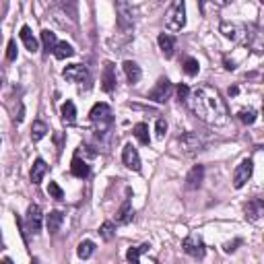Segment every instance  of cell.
<instances>
[{
    "instance_id": "1",
    "label": "cell",
    "mask_w": 264,
    "mask_h": 264,
    "mask_svg": "<svg viewBox=\"0 0 264 264\" xmlns=\"http://www.w3.org/2000/svg\"><path fill=\"white\" fill-rule=\"evenodd\" d=\"M186 104L190 112L211 126H223L229 120V110L221 93L211 85H198L190 91Z\"/></svg>"
},
{
    "instance_id": "2",
    "label": "cell",
    "mask_w": 264,
    "mask_h": 264,
    "mask_svg": "<svg viewBox=\"0 0 264 264\" xmlns=\"http://www.w3.org/2000/svg\"><path fill=\"white\" fill-rule=\"evenodd\" d=\"M89 118H91V122L97 130V137H102V139L108 135L112 124H114V114H112V108L108 104H95Z\"/></svg>"
},
{
    "instance_id": "3",
    "label": "cell",
    "mask_w": 264,
    "mask_h": 264,
    "mask_svg": "<svg viewBox=\"0 0 264 264\" xmlns=\"http://www.w3.org/2000/svg\"><path fill=\"white\" fill-rule=\"evenodd\" d=\"M209 143H211V139L205 135V132H196V130L186 132L184 137H180V147L188 155H196V153L205 151L209 147Z\"/></svg>"
},
{
    "instance_id": "4",
    "label": "cell",
    "mask_w": 264,
    "mask_h": 264,
    "mask_svg": "<svg viewBox=\"0 0 264 264\" xmlns=\"http://www.w3.org/2000/svg\"><path fill=\"white\" fill-rule=\"evenodd\" d=\"M221 33L231 40L234 44H240V46H246L250 44V31L246 25H240V23H221Z\"/></svg>"
},
{
    "instance_id": "5",
    "label": "cell",
    "mask_w": 264,
    "mask_h": 264,
    "mask_svg": "<svg viewBox=\"0 0 264 264\" xmlns=\"http://www.w3.org/2000/svg\"><path fill=\"white\" fill-rule=\"evenodd\" d=\"M186 25V5L184 3H174L170 11L165 13V27L170 31H182Z\"/></svg>"
},
{
    "instance_id": "6",
    "label": "cell",
    "mask_w": 264,
    "mask_h": 264,
    "mask_svg": "<svg viewBox=\"0 0 264 264\" xmlns=\"http://www.w3.org/2000/svg\"><path fill=\"white\" fill-rule=\"evenodd\" d=\"M62 77L66 81H71V83H77V85H85L89 87L91 83V75L87 71V66L83 64H71V66H66V69L62 71Z\"/></svg>"
},
{
    "instance_id": "7",
    "label": "cell",
    "mask_w": 264,
    "mask_h": 264,
    "mask_svg": "<svg viewBox=\"0 0 264 264\" xmlns=\"http://www.w3.org/2000/svg\"><path fill=\"white\" fill-rule=\"evenodd\" d=\"M182 248H184V252H186L188 256H192V258H196V260H203L205 254H207V246H205L203 238L198 236V234L188 236V238L182 242Z\"/></svg>"
},
{
    "instance_id": "8",
    "label": "cell",
    "mask_w": 264,
    "mask_h": 264,
    "mask_svg": "<svg viewBox=\"0 0 264 264\" xmlns=\"http://www.w3.org/2000/svg\"><path fill=\"white\" fill-rule=\"evenodd\" d=\"M116 11H118V29L120 33H128L135 27V19H132V7L128 3H116Z\"/></svg>"
},
{
    "instance_id": "9",
    "label": "cell",
    "mask_w": 264,
    "mask_h": 264,
    "mask_svg": "<svg viewBox=\"0 0 264 264\" xmlns=\"http://www.w3.org/2000/svg\"><path fill=\"white\" fill-rule=\"evenodd\" d=\"M172 91H174V85L170 83V79L168 77H161L157 81V85L149 91V99H153V102H157V104H165L170 99Z\"/></svg>"
},
{
    "instance_id": "10",
    "label": "cell",
    "mask_w": 264,
    "mask_h": 264,
    "mask_svg": "<svg viewBox=\"0 0 264 264\" xmlns=\"http://www.w3.org/2000/svg\"><path fill=\"white\" fill-rule=\"evenodd\" d=\"M252 174H254V161L252 159H244L236 168V172H234V186L236 188L246 186V182L252 178Z\"/></svg>"
},
{
    "instance_id": "11",
    "label": "cell",
    "mask_w": 264,
    "mask_h": 264,
    "mask_svg": "<svg viewBox=\"0 0 264 264\" xmlns=\"http://www.w3.org/2000/svg\"><path fill=\"white\" fill-rule=\"evenodd\" d=\"M42 219H44V215H42L40 205H29L27 215H25V223H27V229L31 231V234H40Z\"/></svg>"
},
{
    "instance_id": "12",
    "label": "cell",
    "mask_w": 264,
    "mask_h": 264,
    "mask_svg": "<svg viewBox=\"0 0 264 264\" xmlns=\"http://www.w3.org/2000/svg\"><path fill=\"white\" fill-rule=\"evenodd\" d=\"M122 163L126 165L128 170H132V172H141V157H139L137 147H132L130 143L124 145V149H122Z\"/></svg>"
},
{
    "instance_id": "13",
    "label": "cell",
    "mask_w": 264,
    "mask_h": 264,
    "mask_svg": "<svg viewBox=\"0 0 264 264\" xmlns=\"http://www.w3.org/2000/svg\"><path fill=\"white\" fill-rule=\"evenodd\" d=\"M116 85H118L116 66L112 62H106L104 64V73H102V89L106 93H112V91H116Z\"/></svg>"
},
{
    "instance_id": "14",
    "label": "cell",
    "mask_w": 264,
    "mask_h": 264,
    "mask_svg": "<svg viewBox=\"0 0 264 264\" xmlns=\"http://www.w3.org/2000/svg\"><path fill=\"white\" fill-rule=\"evenodd\" d=\"M205 182V165H194L186 176V190H198Z\"/></svg>"
},
{
    "instance_id": "15",
    "label": "cell",
    "mask_w": 264,
    "mask_h": 264,
    "mask_svg": "<svg viewBox=\"0 0 264 264\" xmlns=\"http://www.w3.org/2000/svg\"><path fill=\"white\" fill-rule=\"evenodd\" d=\"M157 44L163 52L165 58H172L174 52H176V38L170 36V33H159V38H157Z\"/></svg>"
},
{
    "instance_id": "16",
    "label": "cell",
    "mask_w": 264,
    "mask_h": 264,
    "mask_svg": "<svg viewBox=\"0 0 264 264\" xmlns=\"http://www.w3.org/2000/svg\"><path fill=\"white\" fill-rule=\"evenodd\" d=\"M122 69H124V73H126V79H128V83L130 85H137L139 81H141V66L135 62V60H126L124 64H122Z\"/></svg>"
},
{
    "instance_id": "17",
    "label": "cell",
    "mask_w": 264,
    "mask_h": 264,
    "mask_svg": "<svg viewBox=\"0 0 264 264\" xmlns=\"http://www.w3.org/2000/svg\"><path fill=\"white\" fill-rule=\"evenodd\" d=\"M71 172H73L75 178L85 180V178H89L91 168H89V163H87L85 159H81L79 155H75V159H73V163H71Z\"/></svg>"
},
{
    "instance_id": "18",
    "label": "cell",
    "mask_w": 264,
    "mask_h": 264,
    "mask_svg": "<svg viewBox=\"0 0 264 264\" xmlns=\"http://www.w3.org/2000/svg\"><path fill=\"white\" fill-rule=\"evenodd\" d=\"M264 213V203H262V198H252V201L248 203L246 207V219L248 221H258Z\"/></svg>"
},
{
    "instance_id": "19",
    "label": "cell",
    "mask_w": 264,
    "mask_h": 264,
    "mask_svg": "<svg viewBox=\"0 0 264 264\" xmlns=\"http://www.w3.org/2000/svg\"><path fill=\"white\" fill-rule=\"evenodd\" d=\"M46 172H48V165H46V161L44 159H36V163H33V168H31V182L33 184H42V180H44V176H46Z\"/></svg>"
},
{
    "instance_id": "20",
    "label": "cell",
    "mask_w": 264,
    "mask_h": 264,
    "mask_svg": "<svg viewBox=\"0 0 264 264\" xmlns=\"http://www.w3.org/2000/svg\"><path fill=\"white\" fill-rule=\"evenodd\" d=\"M21 40H23V44H25V48L29 50V52H38L40 50V44H38V40L33 38V33H31V29L25 25V27H21Z\"/></svg>"
},
{
    "instance_id": "21",
    "label": "cell",
    "mask_w": 264,
    "mask_h": 264,
    "mask_svg": "<svg viewBox=\"0 0 264 264\" xmlns=\"http://www.w3.org/2000/svg\"><path fill=\"white\" fill-rule=\"evenodd\" d=\"M46 135H48V124L44 120H36L31 124V141L33 143H40Z\"/></svg>"
},
{
    "instance_id": "22",
    "label": "cell",
    "mask_w": 264,
    "mask_h": 264,
    "mask_svg": "<svg viewBox=\"0 0 264 264\" xmlns=\"http://www.w3.org/2000/svg\"><path fill=\"white\" fill-rule=\"evenodd\" d=\"M62 221H64V215H62L60 211H52V213L46 217V225H48V231H50V234H58V229H60Z\"/></svg>"
},
{
    "instance_id": "23",
    "label": "cell",
    "mask_w": 264,
    "mask_h": 264,
    "mask_svg": "<svg viewBox=\"0 0 264 264\" xmlns=\"http://www.w3.org/2000/svg\"><path fill=\"white\" fill-rule=\"evenodd\" d=\"M62 122H64L66 126H71V124L77 122V108H75L73 102H66V104L62 106Z\"/></svg>"
},
{
    "instance_id": "24",
    "label": "cell",
    "mask_w": 264,
    "mask_h": 264,
    "mask_svg": "<svg viewBox=\"0 0 264 264\" xmlns=\"http://www.w3.org/2000/svg\"><path fill=\"white\" fill-rule=\"evenodd\" d=\"M130 219H132V203H130V198H126L116 213V223H128Z\"/></svg>"
},
{
    "instance_id": "25",
    "label": "cell",
    "mask_w": 264,
    "mask_h": 264,
    "mask_svg": "<svg viewBox=\"0 0 264 264\" xmlns=\"http://www.w3.org/2000/svg\"><path fill=\"white\" fill-rule=\"evenodd\" d=\"M42 44H44V52H46V54L54 52V48H56V44H58L56 33H52L50 29H44V31H42Z\"/></svg>"
},
{
    "instance_id": "26",
    "label": "cell",
    "mask_w": 264,
    "mask_h": 264,
    "mask_svg": "<svg viewBox=\"0 0 264 264\" xmlns=\"http://www.w3.org/2000/svg\"><path fill=\"white\" fill-rule=\"evenodd\" d=\"M52 54H54L58 60H64V58H71V56H75V50H73V46H71V44H66V42H58Z\"/></svg>"
},
{
    "instance_id": "27",
    "label": "cell",
    "mask_w": 264,
    "mask_h": 264,
    "mask_svg": "<svg viewBox=\"0 0 264 264\" xmlns=\"http://www.w3.org/2000/svg\"><path fill=\"white\" fill-rule=\"evenodd\" d=\"M93 252H95V244H93L91 240H83V242L79 244V248H77V254H79V258H81V260L91 258V256H93Z\"/></svg>"
},
{
    "instance_id": "28",
    "label": "cell",
    "mask_w": 264,
    "mask_h": 264,
    "mask_svg": "<svg viewBox=\"0 0 264 264\" xmlns=\"http://www.w3.org/2000/svg\"><path fill=\"white\" fill-rule=\"evenodd\" d=\"M135 137L141 141V145H151V137H149V126L145 122H139L135 126Z\"/></svg>"
},
{
    "instance_id": "29",
    "label": "cell",
    "mask_w": 264,
    "mask_h": 264,
    "mask_svg": "<svg viewBox=\"0 0 264 264\" xmlns=\"http://www.w3.org/2000/svg\"><path fill=\"white\" fill-rule=\"evenodd\" d=\"M147 250H149V244H143V246H139V248H130V250H128V254H126L128 264H141V262H139V258H141V254H143V252H147Z\"/></svg>"
},
{
    "instance_id": "30",
    "label": "cell",
    "mask_w": 264,
    "mask_h": 264,
    "mask_svg": "<svg viewBox=\"0 0 264 264\" xmlns=\"http://www.w3.org/2000/svg\"><path fill=\"white\" fill-rule=\"evenodd\" d=\"M182 69H184V73H186L188 77H194V75H198V71H201V64H198L196 58H186Z\"/></svg>"
},
{
    "instance_id": "31",
    "label": "cell",
    "mask_w": 264,
    "mask_h": 264,
    "mask_svg": "<svg viewBox=\"0 0 264 264\" xmlns=\"http://www.w3.org/2000/svg\"><path fill=\"white\" fill-rule=\"evenodd\" d=\"M99 236H102L106 242L114 240V236H116V225H114L112 221H106L102 227H99Z\"/></svg>"
},
{
    "instance_id": "32",
    "label": "cell",
    "mask_w": 264,
    "mask_h": 264,
    "mask_svg": "<svg viewBox=\"0 0 264 264\" xmlns=\"http://www.w3.org/2000/svg\"><path fill=\"white\" fill-rule=\"evenodd\" d=\"M238 118L244 122V124H254L256 122V110H252V108H244V110H240V114H238Z\"/></svg>"
},
{
    "instance_id": "33",
    "label": "cell",
    "mask_w": 264,
    "mask_h": 264,
    "mask_svg": "<svg viewBox=\"0 0 264 264\" xmlns=\"http://www.w3.org/2000/svg\"><path fill=\"white\" fill-rule=\"evenodd\" d=\"M48 194H50L52 198H56V201H62V198H64V192H62V188H60L56 182H50V186H48Z\"/></svg>"
},
{
    "instance_id": "34",
    "label": "cell",
    "mask_w": 264,
    "mask_h": 264,
    "mask_svg": "<svg viewBox=\"0 0 264 264\" xmlns=\"http://www.w3.org/2000/svg\"><path fill=\"white\" fill-rule=\"evenodd\" d=\"M155 130H157V137L163 139V137H165V132H168V122H165L163 118H159L157 124H155Z\"/></svg>"
},
{
    "instance_id": "35",
    "label": "cell",
    "mask_w": 264,
    "mask_h": 264,
    "mask_svg": "<svg viewBox=\"0 0 264 264\" xmlns=\"http://www.w3.org/2000/svg\"><path fill=\"white\" fill-rule=\"evenodd\" d=\"M7 60H9V62L17 60V42H15V40L9 42V48H7Z\"/></svg>"
},
{
    "instance_id": "36",
    "label": "cell",
    "mask_w": 264,
    "mask_h": 264,
    "mask_svg": "<svg viewBox=\"0 0 264 264\" xmlns=\"http://www.w3.org/2000/svg\"><path fill=\"white\" fill-rule=\"evenodd\" d=\"M188 95H190V87L188 85H178V99H180L182 104H186Z\"/></svg>"
},
{
    "instance_id": "37",
    "label": "cell",
    "mask_w": 264,
    "mask_h": 264,
    "mask_svg": "<svg viewBox=\"0 0 264 264\" xmlns=\"http://www.w3.org/2000/svg\"><path fill=\"white\" fill-rule=\"evenodd\" d=\"M240 244H242V242H240V240H236V242H229V244H225L223 248H225V252L229 254V252H236V246H240Z\"/></svg>"
},
{
    "instance_id": "38",
    "label": "cell",
    "mask_w": 264,
    "mask_h": 264,
    "mask_svg": "<svg viewBox=\"0 0 264 264\" xmlns=\"http://www.w3.org/2000/svg\"><path fill=\"white\" fill-rule=\"evenodd\" d=\"M3 85H5V69L0 66V89H3Z\"/></svg>"
},
{
    "instance_id": "39",
    "label": "cell",
    "mask_w": 264,
    "mask_h": 264,
    "mask_svg": "<svg viewBox=\"0 0 264 264\" xmlns=\"http://www.w3.org/2000/svg\"><path fill=\"white\" fill-rule=\"evenodd\" d=\"M238 91H240L238 87H229V97H236V95H238Z\"/></svg>"
},
{
    "instance_id": "40",
    "label": "cell",
    "mask_w": 264,
    "mask_h": 264,
    "mask_svg": "<svg viewBox=\"0 0 264 264\" xmlns=\"http://www.w3.org/2000/svg\"><path fill=\"white\" fill-rule=\"evenodd\" d=\"M0 264H13V260L11 258H3V262H0Z\"/></svg>"
},
{
    "instance_id": "41",
    "label": "cell",
    "mask_w": 264,
    "mask_h": 264,
    "mask_svg": "<svg viewBox=\"0 0 264 264\" xmlns=\"http://www.w3.org/2000/svg\"><path fill=\"white\" fill-rule=\"evenodd\" d=\"M31 264H42V260H40V258L36 256V258H33V260H31Z\"/></svg>"
}]
</instances>
